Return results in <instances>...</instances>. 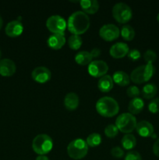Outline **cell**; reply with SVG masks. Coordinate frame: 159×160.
I'll list each match as a JSON object with an SVG mask.
<instances>
[{"label": "cell", "instance_id": "obj_1", "mask_svg": "<svg viewBox=\"0 0 159 160\" xmlns=\"http://www.w3.org/2000/svg\"><path fill=\"white\" fill-rule=\"evenodd\" d=\"M90 28V18L83 11H76L70 15L67 22L68 31L72 34L80 35Z\"/></svg>", "mask_w": 159, "mask_h": 160}, {"label": "cell", "instance_id": "obj_2", "mask_svg": "<svg viewBox=\"0 0 159 160\" xmlns=\"http://www.w3.org/2000/svg\"><path fill=\"white\" fill-rule=\"evenodd\" d=\"M95 107L98 113L104 117H113L119 111V106L116 100L108 96L102 97L98 99Z\"/></svg>", "mask_w": 159, "mask_h": 160}, {"label": "cell", "instance_id": "obj_3", "mask_svg": "<svg viewBox=\"0 0 159 160\" xmlns=\"http://www.w3.org/2000/svg\"><path fill=\"white\" fill-rule=\"evenodd\" d=\"M155 72V68L153 64H145L137 67L130 74V81L134 84H140L147 82L151 79Z\"/></svg>", "mask_w": 159, "mask_h": 160}, {"label": "cell", "instance_id": "obj_4", "mask_svg": "<svg viewBox=\"0 0 159 160\" xmlns=\"http://www.w3.org/2000/svg\"><path fill=\"white\" fill-rule=\"evenodd\" d=\"M53 148V141L49 135L41 134L36 136L32 142V148L39 156H45Z\"/></svg>", "mask_w": 159, "mask_h": 160}, {"label": "cell", "instance_id": "obj_5", "mask_svg": "<svg viewBox=\"0 0 159 160\" xmlns=\"http://www.w3.org/2000/svg\"><path fill=\"white\" fill-rule=\"evenodd\" d=\"M88 152V145L85 140L77 138L72 141L67 146V154L71 159L79 160L87 156Z\"/></svg>", "mask_w": 159, "mask_h": 160}, {"label": "cell", "instance_id": "obj_6", "mask_svg": "<svg viewBox=\"0 0 159 160\" xmlns=\"http://www.w3.org/2000/svg\"><path fill=\"white\" fill-rule=\"evenodd\" d=\"M137 122L133 115L129 112L123 113L117 117L115 120V126L118 130L124 134H130L136 129Z\"/></svg>", "mask_w": 159, "mask_h": 160}, {"label": "cell", "instance_id": "obj_7", "mask_svg": "<svg viewBox=\"0 0 159 160\" xmlns=\"http://www.w3.org/2000/svg\"><path fill=\"white\" fill-rule=\"evenodd\" d=\"M112 16L118 23H126L132 19V9L126 3H116L112 8Z\"/></svg>", "mask_w": 159, "mask_h": 160}, {"label": "cell", "instance_id": "obj_8", "mask_svg": "<svg viewBox=\"0 0 159 160\" xmlns=\"http://www.w3.org/2000/svg\"><path fill=\"white\" fill-rule=\"evenodd\" d=\"M46 27L52 34H64L67 28V23L65 19L61 16L53 15L47 20Z\"/></svg>", "mask_w": 159, "mask_h": 160}, {"label": "cell", "instance_id": "obj_9", "mask_svg": "<svg viewBox=\"0 0 159 160\" xmlns=\"http://www.w3.org/2000/svg\"><path fill=\"white\" fill-rule=\"evenodd\" d=\"M99 35L106 42H112L119 37L120 31L118 27L112 23L104 24L100 28Z\"/></svg>", "mask_w": 159, "mask_h": 160}, {"label": "cell", "instance_id": "obj_10", "mask_svg": "<svg viewBox=\"0 0 159 160\" xmlns=\"http://www.w3.org/2000/svg\"><path fill=\"white\" fill-rule=\"evenodd\" d=\"M108 71V66L103 60L92 61L88 65L89 74L94 78H102Z\"/></svg>", "mask_w": 159, "mask_h": 160}, {"label": "cell", "instance_id": "obj_11", "mask_svg": "<svg viewBox=\"0 0 159 160\" xmlns=\"http://www.w3.org/2000/svg\"><path fill=\"white\" fill-rule=\"evenodd\" d=\"M33 80L39 84H45L50 81L51 78V73L45 67H37L34 69L31 73Z\"/></svg>", "mask_w": 159, "mask_h": 160}, {"label": "cell", "instance_id": "obj_12", "mask_svg": "<svg viewBox=\"0 0 159 160\" xmlns=\"http://www.w3.org/2000/svg\"><path fill=\"white\" fill-rule=\"evenodd\" d=\"M129 48L127 44L123 42H117L114 44L109 50V54L114 59H122L127 56Z\"/></svg>", "mask_w": 159, "mask_h": 160}, {"label": "cell", "instance_id": "obj_13", "mask_svg": "<svg viewBox=\"0 0 159 160\" xmlns=\"http://www.w3.org/2000/svg\"><path fill=\"white\" fill-rule=\"evenodd\" d=\"M23 31V26L19 20H12L7 23L5 28L6 35L10 38H17Z\"/></svg>", "mask_w": 159, "mask_h": 160}, {"label": "cell", "instance_id": "obj_14", "mask_svg": "<svg viewBox=\"0 0 159 160\" xmlns=\"http://www.w3.org/2000/svg\"><path fill=\"white\" fill-rule=\"evenodd\" d=\"M17 67L15 62L9 59L0 60V75L2 77H11L16 73Z\"/></svg>", "mask_w": 159, "mask_h": 160}, {"label": "cell", "instance_id": "obj_15", "mask_svg": "<svg viewBox=\"0 0 159 160\" xmlns=\"http://www.w3.org/2000/svg\"><path fill=\"white\" fill-rule=\"evenodd\" d=\"M136 131L137 134L143 138L151 137L154 134V127L150 122L147 120H142L137 123L136 127Z\"/></svg>", "mask_w": 159, "mask_h": 160}, {"label": "cell", "instance_id": "obj_16", "mask_svg": "<svg viewBox=\"0 0 159 160\" xmlns=\"http://www.w3.org/2000/svg\"><path fill=\"white\" fill-rule=\"evenodd\" d=\"M65 38L64 34H53L48 38L47 43L51 48L54 50H59L65 45Z\"/></svg>", "mask_w": 159, "mask_h": 160}, {"label": "cell", "instance_id": "obj_17", "mask_svg": "<svg viewBox=\"0 0 159 160\" xmlns=\"http://www.w3.org/2000/svg\"><path fill=\"white\" fill-rule=\"evenodd\" d=\"M80 104V98L74 92H70L64 98V106L69 111H73L77 109Z\"/></svg>", "mask_w": 159, "mask_h": 160}, {"label": "cell", "instance_id": "obj_18", "mask_svg": "<svg viewBox=\"0 0 159 160\" xmlns=\"http://www.w3.org/2000/svg\"><path fill=\"white\" fill-rule=\"evenodd\" d=\"M80 4L86 14H95L99 9V3L96 0H83Z\"/></svg>", "mask_w": 159, "mask_h": 160}, {"label": "cell", "instance_id": "obj_19", "mask_svg": "<svg viewBox=\"0 0 159 160\" xmlns=\"http://www.w3.org/2000/svg\"><path fill=\"white\" fill-rule=\"evenodd\" d=\"M114 85L113 80L110 75H104L99 79L98 82V88L101 92L107 93L112 89Z\"/></svg>", "mask_w": 159, "mask_h": 160}, {"label": "cell", "instance_id": "obj_20", "mask_svg": "<svg viewBox=\"0 0 159 160\" xmlns=\"http://www.w3.org/2000/svg\"><path fill=\"white\" fill-rule=\"evenodd\" d=\"M144 107V102L140 98H132L129 103L128 106V110H129V113L132 115H137L140 112H142Z\"/></svg>", "mask_w": 159, "mask_h": 160}, {"label": "cell", "instance_id": "obj_21", "mask_svg": "<svg viewBox=\"0 0 159 160\" xmlns=\"http://www.w3.org/2000/svg\"><path fill=\"white\" fill-rule=\"evenodd\" d=\"M113 82L121 87L129 85L130 83V77L124 71H116L114 73L113 76L112 77Z\"/></svg>", "mask_w": 159, "mask_h": 160}, {"label": "cell", "instance_id": "obj_22", "mask_svg": "<svg viewBox=\"0 0 159 160\" xmlns=\"http://www.w3.org/2000/svg\"><path fill=\"white\" fill-rule=\"evenodd\" d=\"M91 54L90 52L81 51L78 52L75 56V61L77 64L80 66H87L89 65L92 62Z\"/></svg>", "mask_w": 159, "mask_h": 160}, {"label": "cell", "instance_id": "obj_23", "mask_svg": "<svg viewBox=\"0 0 159 160\" xmlns=\"http://www.w3.org/2000/svg\"><path fill=\"white\" fill-rule=\"evenodd\" d=\"M122 146L125 150H132L137 145V139L131 134H126L121 140Z\"/></svg>", "mask_w": 159, "mask_h": 160}, {"label": "cell", "instance_id": "obj_24", "mask_svg": "<svg viewBox=\"0 0 159 160\" xmlns=\"http://www.w3.org/2000/svg\"><path fill=\"white\" fill-rule=\"evenodd\" d=\"M157 92V88L154 84L150 83L146 84L143 88L141 92V95L143 98L146 99H153Z\"/></svg>", "mask_w": 159, "mask_h": 160}, {"label": "cell", "instance_id": "obj_25", "mask_svg": "<svg viewBox=\"0 0 159 160\" xmlns=\"http://www.w3.org/2000/svg\"><path fill=\"white\" fill-rule=\"evenodd\" d=\"M120 34L126 41H132L135 38L136 33L130 25H123L120 31Z\"/></svg>", "mask_w": 159, "mask_h": 160}, {"label": "cell", "instance_id": "obj_26", "mask_svg": "<svg viewBox=\"0 0 159 160\" xmlns=\"http://www.w3.org/2000/svg\"><path fill=\"white\" fill-rule=\"evenodd\" d=\"M83 44V40L79 35L72 34L68 39V45L71 49L78 50Z\"/></svg>", "mask_w": 159, "mask_h": 160}, {"label": "cell", "instance_id": "obj_27", "mask_svg": "<svg viewBox=\"0 0 159 160\" xmlns=\"http://www.w3.org/2000/svg\"><path fill=\"white\" fill-rule=\"evenodd\" d=\"M86 142H87L88 147L94 148V147L98 146L101 143V137L98 133H92L87 138Z\"/></svg>", "mask_w": 159, "mask_h": 160}, {"label": "cell", "instance_id": "obj_28", "mask_svg": "<svg viewBox=\"0 0 159 160\" xmlns=\"http://www.w3.org/2000/svg\"><path fill=\"white\" fill-rule=\"evenodd\" d=\"M118 130L115 124H108L104 128V134L108 138H114L118 135Z\"/></svg>", "mask_w": 159, "mask_h": 160}, {"label": "cell", "instance_id": "obj_29", "mask_svg": "<svg viewBox=\"0 0 159 160\" xmlns=\"http://www.w3.org/2000/svg\"><path fill=\"white\" fill-rule=\"evenodd\" d=\"M143 59L147 64H153V62H155L157 59V54L153 50L148 49L143 54Z\"/></svg>", "mask_w": 159, "mask_h": 160}, {"label": "cell", "instance_id": "obj_30", "mask_svg": "<svg viewBox=\"0 0 159 160\" xmlns=\"http://www.w3.org/2000/svg\"><path fill=\"white\" fill-rule=\"evenodd\" d=\"M148 110L153 114L159 112V98H153L148 104Z\"/></svg>", "mask_w": 159, "mask_h": 160}, {"label": "cell", "instance_id": "obj_31", "mask_svg": "<svg viewBox=\"0 0 159 160\" xmlns=\"http://www.w3.org/2000/svg\"><path fill=\"white\" fill-rule=\"evenodd\" d=\"M126 94L130 98H138L139 95H140V91L137 86H130L126 90Z\"/></svg>", "mask_w": 159, "mask_h": 160}, {"label": "cell", "instance_id": "obj_32", "mask_svg": "<svg viewBox=\"0 0 159 160\" xmlns=\"http://www.w3.org/2000/svg\"><path fill=\"white\" fill-rule=\"evenodd\" d=\"M111 155L115 159H122L124 156V150L120 147H114L111 150Z\"/></svg>", "mask_w": 159, "mask_h": 160}, {"label": "cell", "instance_id": "obj_33", "mask_svg": "<svg viewBox=\"0 0 159 160\" xmlns=\"http://www.w3.org/2000/svg\"><path fill=\"white\" fill-rule=\"evenodd\" d=\"M125 160H142V157L138 152L129 151L125 156Z\"/></svg>", "mask_w": 159, "mask_h": 160}, {"label": "cell", "instance_id": "obj_34", "mask_svg": "<svg viewBox=\"0 0 159 160\" xmlns=\"http://www.w3.org/2000/svg\"><path fill=\"white\" fill-rule=\"evenodd\" d=\"M128 57L130 60L132 61H137L141 57V54H140V51L137 49H131L128 52Z\"/></svg>", "mask_w": 159, "mask_h": 160}, {"label": "cell", "instance_id": "obj_35", "mask_svg": "<svg viewBox=\"0 0 159 160\" xmlns=\"http://www.w3.org/2000/svg\"><path fill=\"white\" fill-rule=\"evenodd\" d=\"M153 152L156 156L159 157V138L153 145Z\"/></svg>", "mask_w": 159, "mask_h": 160}, {"label": "cell", "instance_id": "obj_36", "mask_svg": "<svg viewBox=\"0 0 159 160\" xmlns=\"http://www.w3.org/2000/svg\"><path fill=\"white\" fill-rule=\"evenodd\" d=\"M90 54H91L92 57L93 58H97L98 57V56H101V50L99 49L98 48H93V49L91 50V51L90 52Z\"/></svg>", "mask_w": 159, "mask_h": 160}, {"label": "cell", "instance_id": "obj_37", "mask_svg": "<svg viewBox=\"0 0 159 160\" xmlns=\"http://www.w3.org/2000/svg\"><path fill=\"white\" fill-rule=\"evenodd\" d=\"M35 160H49V159L45 156H38Z\"/></svg>", "mask_w": 159, "mask_h": 160}, {"label": "cell", "instance_id": "obj_38", "mask_svg": "<svg viewBox=\"0 0 159 160\" xmlns=\"http://www.w3.org/2000/svg\"><path fill=\"white\" fill-rule=\"evenodd\" d=\"M2 25H3V20L2 16L0 15V30H1L2 28Z\"/></svg>", "mask_w": 159, "mask_h": 160}, {"label": "cell", "instance_id": "obj_39", "mask_svg": "<svg viewBox=\"0 0 159 160\" xmlns=\"http://www.w3.org/2000/svg\"><path fill=\"white\" fill-rule=\"evenodd\" d=\"M157 22H158V23H159V13H158V15L157 16Z\"/></svg>", "mask_w": 159, "mask_h": 160}, {"label": "cell", "instance_id": "obj_40", "mask_svg": "<svg viewBox=\"0 0 159 160\" xmlns=\"http://www.w3.org/2000/svg\"><path fill=\"white\" fill-rule=\"evenodd\" d=\"M1 56H2V52H1V50H0V59H1Z\"/></svg>", "mask_w": 159, "mask_h": 160}]
</instances>
